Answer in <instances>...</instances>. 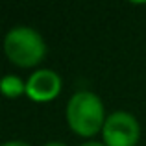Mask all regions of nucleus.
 <instances>
[{"mask_svg":"<svg viewBox=\"0 0 146 146\" xmlns=\"http://www.w3.org/2000/svg\"><path fill=\"white\" fill-rule=\"evenodd\" d=\"M61 78L57 72L50 68H39L33 74H30L26 82V94L33 102H52L57 94L61 93Z\"/></svg>","mask_w":146,"mask_h":146,"instance_id":"20e7f679","label":"nucleus"},{"mask_svg":"<svg viewBox=\"0 0 146 146\" xmlns=\"http://www.w3.org/2000/svg\"><path fill=\"white\" fill-rule=\"evenodd\" d=\"M2 94L6 98H19L21 94H26V83L19 76L7 74L2 78Z\"/></svg>","mask_w":146,"mask_h":146,"instance_id":"39448f33","label":"nucleus"},{"mask_svg":"<svg viewBox=\"0 0 146 146\" xmlns=\"http://www.w3.org/2000/svg\"><path fill=\"white\" fill-rule=\"evenodd\" d=\"M44 146H67L65 143H59V141H52V143H46Z\"/></svg>","mask_w":146,"mask_h":146,"instance_id":"6e6552de","label":"nucleus"},{"mask_svg":"<svg viewBox=\"0 0 146 146\" xmlns=\"http://www.w3.org/2000/svg\"><path fill=\"white\" fill-rule=\"evenodd\" d=\"M82 146H106L104 143H96V141H89V143H83Z\"/></svg>","mask_w":146,"mask_h":146,"instance_id":"0eeeda50","label":"nucleus"},{"mask_svg":"<svg viewBox=\"0 0 146 146\" xmlns=\"http://www.w3.org/2000/svg\"><path fill=\"white\" fill-rule=\"evenodd\" d=\"M67 124L80 137H94L102 133L106 124V109L102 98L91 91H78L67 104Z\"/></svg>","mask_w":146,"mask_h":146,"instance_id":"f257e3e1","label":"nucleus"},{"mask_svg":"<svg viewBox=\"0 0 146 146\" xmlns=\"http://www.w3.org/2000/svg\"><path fill=\"white\" fill-rule=\"evenodd\" d=\"M106 146H135L141 137V126L128 111H115L106 118L102 129Z\"/></svg>","mask_w":146,"mask_h":146,"instance_id":"7ed1b4c3","label":"nucleus"},{"mask_svg":"<svg viewBox=\"0 0 146 146\" xmlns=\"http://www.w3.org/2000/svg\"><path fill=\"white\" fill-rule=\"evenodd\" d=\"M4 52L13 65L30 68L44 59L46 44L37 30L30 26H15L4 37Z\"/></svg>","mask_w":146,"mask_h":146,"instance_id":"f03ea898","label":"nucleus"},{"mask_svg":"<svg viewBox=\"0 0 146 146\" xmlns=\"http://www.w3.org/2000/svg\"><path fill=\"white\" fill-rule=\"evenodd\" d=\"M2 146H32V144L24 143V141H7V143H4Z\"/></svg>","mask_w":146,"mask_h":146,"instance_id":"423d86ee","label":"nucleus"}]
</instances>
